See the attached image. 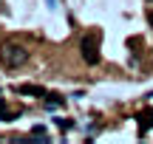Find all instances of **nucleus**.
<instances>
[{"mask_svg": "<svg viewBox=\"0 0 153 144\" xmlns=\"http://www.w3.org/2000/svg\"><path fill=\"white\" fill-rule=\"evenodd\" d=\"M79 51H82V60L88 65H97L99 62V34H85L79 43Z\"/></svg>", "mask_w": 153, "mask_h": 144, "instance_id": "2", "label": "nucleus"}, {"mask_svg": "<svg viewBox=\"0 0 153 144\" xmlns=\"http://www.w3.org/2000/svg\"><path fill=\"white\" fill-rule=\"evenodd\" d=\"M148 20H150V26H153V11H150V14H148Z\"/></svg>", "mask_w": 153, "mask_h": 144, "instance_id": "9", "label": "nucleus"}, {"mask_svg": "<svg viewBox=\"0 0 153 144\" xmlns=\"http://www.w3.org/2000/svg\"><path fill=\"white\" fill-rule=\"evenodd\" d=\"M139 45H142V40H139V37H131V40H128V48H139Z\"/></svg>", "mask_w": 153, "mask_h": 144, "instance_id": "8", "label": "nucleus"}, {"mask_svg": "<svg viewBox=\"0 0 153 144\" xmlns=\"http://www.w3.org/2000/svg\"><path fill=\"white\" fill-rule=\"evenodd\" d=\"M54 122H57V127H60V130H71V127H74L71 119H54Z\"/></svg>", "mask_w": 153, "mask_h": 144, "instance_id": "6", "label": "nucleus"}, {"mask_svg": "<svg viewBox=\"0 0 153 144\" xmlns=\"http://www.w3.org/2000/svg\"><path fill=\"white\" fill-rule=\"evenodd\" d=\"M17 93H23V96H40V99H45V88H40V85H20L17 88Z\"/></svg>", "mask_w": 153, "mask_h": 144, "instance_id": "4", "label": "nucleus"}, {"mask_svg": "<svg viewBox=\"0 0 153 144\" xmlns=\"http://www.w3.org/2000/svg\"><path fill=\"white\" fill-rule=\"evenodd\" d=\"M28 62V48L20 43H6L0 48V65L6 71H14V68H23Z\"/></svg>", "mask_w": 153, "mask_h": 144, "instance_id": "1", "label": "nucleus"}, {"mask_svg": "<svg viewBox=\"0 0 153 144\" xmlns=\"http://www.w3.org/2000/svg\"><path fill=\"white\" fill-rule=\"evenodd\" d=\"M17 116H20V110H9V107L0 102V119H17Z\"/></svg>", "mask_w": 153, "mask_h": 144, "instance_id": "5", "label": "nucleus"}, {"mask_svg": "<svg viewBox=\"0 0 153 144\" xmlns=\"http://www.w3.org/2000/svg\"><path fill=\"white\" fill-rule=\"evenodd\" d=\"M48 3H51V6H57V0H48Z\"/></svg>", "mask_w": 153, "mask_h": 144, "instance_id": "10", "label": "nucleus"}, {"mask_svg": "<svg viewBox=\"0 0 153 144\" xmlns=\"http://www.w3.org/2000/svg\"><path fill=\"white\" fill-rule=\"evenodd\" d=\"M136 122H139V133H148V130L153 127V107H148V110H142V113H139V116H136Z\"/></svg>", "mask_w": 153, "mask_h": 144, "instance_id": "3", "label": "nucleus"}, {"mask_svg": "<svg viewBox=\"0 0 153 144\" xmlns=\"http://www.w3.org/2000/svg\"><path fill=\"white\" fill-rule=\"evenodd\" d=\"M31 136H37V139H45V127H43V124H37V127H31Z\"/></svg>", "mask_w": 153, "mask_h": 144, "instance_id": "7", "label": "nucleus"}]
</instances>
